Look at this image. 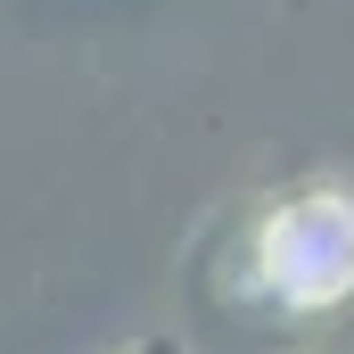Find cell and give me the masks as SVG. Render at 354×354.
Here are the masks:
<instances>
[{
  "instance_id": "6da1fadb",
  "label": "cell",
  "mask_w": 354,
  "mask_h": 354,
  "mask_svg": "<svg viewBox=\"0 0 354 354\" xmlns=\"http://www.w3.org/2000/svg\"><path fill=\"white\" fill-rule=\"evenodd\" d=\"M132 354H181V346H174V338H140Z\"/></svg>"
}]
</instances>
